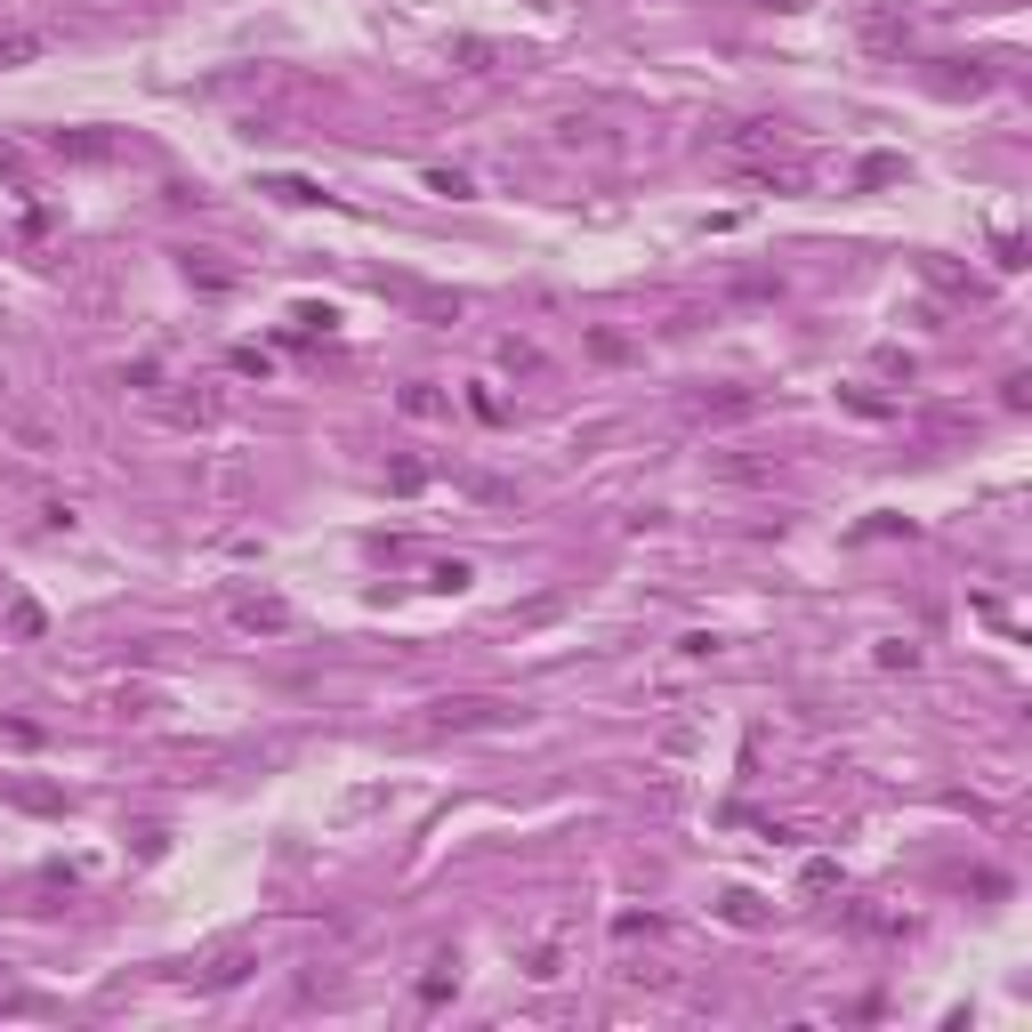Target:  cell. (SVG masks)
Returning a JSON list of instances; mask_svg holds the SVG:
<instances>
[{"mask_svg":"<svg viewBox=\"0 0 1032 1032\" xmlns=\"http://www.w3.org/2000/svg\"><path fill=\"white\" fill-rule=\"evenodd\" d=\"M428 727L436 734H501V727H516V702L508 694H444V702H428Z\"/></svg>","mask_w":1032,"mask_h":1032,"instance_id":"6da1fadb","label":"cell"},{"mask_svg":"<svg viewBox=\"0 0 1032 1032\" xmlns=\"http://www.w3.org/2000/svg\"><path fill=\"white\" fill-rule=\"evenodd\" d=\"M710 146L751 170V162H774V153H783V129L774 121H727V129H710Z\"/></svg>","mask_w":1032,"mask_h":1032,"instance_id":"7a4b0ae2","label":"cell"},{"mask_svg":"<svg viewBox=\"0 0 1032 1032\" xmlns=\"http://www.w3.org/2000/svg\"><path fill=\"white\" fill-rule=\"evenodd\" d=\"M250 968H258V952H250V944H226V952H211L202 968H186V985H194V992H235Z\"/></svg>","mask_w":1032,"mask_h":1032,"instance_id":"3957f363","label":"cell"},{"mask_svg":"<svg viewBox=\"0 0 1032 1032\" xmlns=\"http://www.w3.org/2000/svg\"><path fill=\"white\" fill-rule=\"evenodd\" d=\"M299 613H291V598H275V589H250V598H235V630H250V637H282Z\"/></svg>","mask_w":1032,"mask_h":1032,"instance_id":"277c9868","label":"cell"},{"mask_svg":"<svg viewBox=\"0 0 1032 1032\" xmlns=\"http://www.w3.org/2000/svg\"><path fill=\"white\" fill-rule=\"evenodd\" d=\"M49 153H57V162H114L121 138H114V129H57Z\"/></svg>","mask_w":1032,"mask_h":1032,"instance_id":"5b68a950","label":"cell"},{"mask_svg":"<svg viewBox=\"0 0 1032 1032\" xmlns=\"http://www.w3.org/2000/svg\"><path fill=\"white\" fill-rule=\"evenodd\" d=\"M49 49H57V33H49V24H9V33H0V73H17V65H41Z\"/></svg>","mask_w":1032,"mask_h":1032,"instance_id":"8992f818","label":"cell"},{"mask_svg":"<svg viewBox=\"0 0 1032 1032\" xmlns=\"http://www.w3.org/2000/svg\"><path fill=\"white\" fill-rule=\"evenodd\" d=\"M742 411H759L751 387H702L694 396V420H742Z\"/></svg>","mask_w":1032,"mask_h":1032,"instance_id":"52a82bcc","label":"cell"},{"mask_svg":"<svg viewBox=\"0 0 1032 1032\" xmlns=\"http://www.w3.org/2000/svg\"><path fill=\"white\" fill-rule=\"evenodd\" d=\"M396 404L411 411V420H444V411H452V396H444V387H436V379H411V387H404Z\"/></svg>","mask_w":1032,"mask_h":1032,"instance_id":"ba28073f","label":"cell"},{"mask_svg":"<svg viewBox=\"0 0 1032 1032\" xmlns=\"http://www.w3.org/2000/svg\"><path fill=\"white\" fill-rule=\"evenodd\" d=\"M258 194L291 202V211H307V202H323V186H315V178H258Z\"/></svg>","mask_w":1032,"mask_h":1032,"instance_id":"9c48e42d","label":"cell"},{"mask_svg":"<svg viewBox=\"0 0 1032 1032\" xmlns=\"http://www.w3.org/2000/svg\"><path fill=\"white\" fill-rule=\"evenodd\" d=\"M186 282H202V291H226V282H235V267H218L211 250H186Z\"/></svg>","mask_w":1032,"mask_h":1032,"instance_id":"30bf717a","label":"cell"},{"mask_svg":"<svg viewBox=\"0 0 1032 1032\" xmlns=\"http://www.w3.org/2000/svg\"><path fill=\"white\" fill-rule=\"evenodd\" d=\"M718 912H727L734 927H759V920H766V903H759L751 888H727V895H718Z\"/></svg>","mask_w":1032,"mask_h":1032,"instance_id":"8fae6325","label":"cell"},{"mask_svg":"<svg viewBox=\"0 0 1032 1032\" xmlns=\"http://www.w3.org/2000/svg\"><path fill=\"white\" fill-rule=\"evenodd\" d=\"M525 976H533V985H557V976H565V952H557V944H533V952H525Z\"/></svg>","mask_w":1032,"mask_h":1032,"instance_id":"7c38bea8","label":"cell"},{"mask_svg":"<svg viewBox=\"0 0 1032 1032\" xmlns=\"http://www.w3.org/2000/svg\"><path fill=\"white\" fill-rule=\"evenodd\" d=\"M863 41H871V49L903 41V17H895V9H871V17H863Z\"/></svg>","mask_w":1032,"mask_h":1032,"instance_id":"4fadbf2b","label":"cell"},{"mask_svg":"<svg viewBox=\"0 0 1032 1032\" xmlns=\"http://www.w3.org/2000/svg\"><path fill=\"white\" fill-rule=\"evenodd\" d=\"M428 194H444V202H469V170H428Z\"/></svg>","mask_w":1032,"mask_h":1032,"instance_id":"5bb4252c","label":"cell"},{"mask_svg":"<svg viewBox=\"0 0 1032 1032\" xmlns=\"http://www.w3.org/2000/svg\"><path fill=\"white\" fill-rule=\"evenodd\" d=\"M17 807H33V815H57V807H65V798H57V791H49V783H17Z\"/></svg>","mask_w":1032,"mask_h":1032,"instance_id":"9a60e30c","label":"cell"},{"mask_svg":"<svg viewBox=\"0 0 1032 1032\" xmlns=\"http://www.w3.org/2000/svg\"><path fill=\"white\" fill-rule=\"evenodd\" d=\"M613 936H622V944H630V936H662V920H654V912H622V920H613Z\"/></svg>","mask_w":1032,"mask_h":1032,"instance_id":"2e32d148","label":"cell"},{"mask_svg":"<svg viewBox=\"0 0 1032 1032\" xmlns=\"http://www.w3.org/2000/svg\"><path fill=\"white\" fill-rule=\"evenodd\" d=\"M856 178H863V186H888V178H903V162H895V153H871Z\"/></svg>","mask_w":1032,"mask_h":1032,"instance_id":"e0dca14e","label":"cell"},{"mask_svg":"<svg viewBox=\"0 0 1032 1032\" xmlns=\"http://www.w3.org/2000/svg\"><path fill=\"white\" fill-rule=\"evenodd\" d=\"M476 573H469V565H460V557H444V565H436V573H428V589H469Z\"/></svg>","mask_w":1032,"mask_h":1032,"instance_id":"ac0fdd59","label":"cell"},{"mask_svg":"<svg viewBox=\"0 0 1032 1032\" xmlns=\"http://www.w3.org/2000/svg\"><path fill=\"white\" fill-rule=\"evenodd\" d=\"M589 347H598V364H630V340H622V331H598Z\"/></svg>","mask_w":1032,"mask_h":1032,"instance_id":"d6986e66","label":"cell"},{"mask_svg":"<svg viewBox=\"0 0 1032 1032\" xmlns=\"http://www.w3.org/2000/svg\"><path fill=\"white\" fill-rule=\"evenodd\" d=\"M501 364H508V372H540V347H525V340H508V347H501Z\"/></svg>","mask_w":1032,"mask_h":1032,"instance_id":"ffe728a7","label":"cell"},{"mask_svg":"<svg viewBox=\"0 0 1032 1032\" xmlns=\"http://www.w3.org/2000/svg\"><path fill=\"white\" fill-rule=\"evenodd\" d=\"M798 888H807V895H831V888H839V863H807V880H798Z\"/></svg>","mask_w":1032,"mask_h":1032,"instance_id":"44dd1931","label":"cell"},{"mask_svg":"<svg viewBox=\"0 0 1032 1032\" xmlns=\"http://www.w3.org/2000/svg\"><path fill=\"white\" fill-rule=\"evenodd\" d=\"M444 992H452V960H436V968L420 976V1000H444Z\"/></svg>","mask_w":1032,"mask_h":1032,"instance_id":"7402d4cb","label":"cell"},{"mask_svg":"<svg viewBox=\"0 0 1032 1032\" xmlns=\"http://www.w3.org/2000/svg\"><path fill=\"white\" fill-rule=\"evenodd\" d=\"M9 630H17V637H41L49 622H41V605H9Z\"/></svg>","mask_w":1032,"mask_h":1032,"instance_id":"603a6c76","label":"cell"},{"mask_svg":"<svg viewBox=\"0 0 1032 1032\" xmlns=\"http://www.w3.org/2000/svg\"><path fill=\"white\" fill-rule=\"evenodd\" d=\"M759 9H774V17H798V9H815V0H759Z\"/></svg>","mask_w":1032,"mask_h":1032,"instance_id":"cb8c5ba5","label":"cell"},{"mask_svg":"<svg viewBox=\"0 0 1032 1032\" xmlns=\"http://www.w3.org/2000/svg\"><path fill=\"white\" fill-rule=\"evenodd\" d=\"M17 170H24V153H17V146H0V178H17Z\"/></svg>","mask_w":1032,"mask_h":1032,"instance_id":"d4e9b609","label":"cell"},{"mask_svg":"<svg viewBox=\"0 0 1032 1032\" xmlns=\"http://www.w3.org/2000/svg\"><path fill=\"white\" fill-rule=\"evenodd\" d=\"M0 1000H9V976H0Z\"/></svg>","mask_w":1032,"mask_h":1032,"instance_id":"484cf974","label":"cell"}]
</instances>
